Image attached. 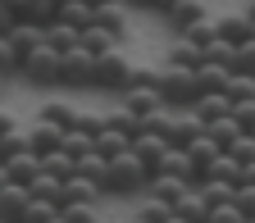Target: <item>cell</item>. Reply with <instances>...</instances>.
Listing matches in <instances>:
<instances>
[{"mask_svg":"<svg viewBox=\"0 0 255 223\" xmlns=\"http://www.w3.org/2000/svg\"><path fill=\"white\" fill-rule=\"evenodd\" d=\"M59 55H64L59 46L41 41L37 50L18 64V78H23L27 87H59Z\"/></svg>","mask_w":255,"mask_h":223,"instance_id":"2","label":"cell"},{"mask_svg":"<svg viewBox=\"0 0 255 223\" xmlns=\"http://www.w3.org/2000/svg\"><path fill=\"white\" fill-rule=\"evenodd\" d=\"M159 91H164L169 105H191L201 96L196 69H187V64H159Z\"/></svg>","mask_w":255,"mask_h":223,"instance_id":"4","label":"cell"},{"mask_svg":"<svg viewBox=\"0 0 255 223\" xmlns=\"http://www.w3.org/2000/svg\"><path fill=\"white\" fill-rule=\"evenodd\" d=\"M59 141H64V127H59L55 118H41V114H37V118H32V123H27V146H32V150H37V155H46V150H55Z\"/></svg>","mask_w":255,"mask_h":223,"instance_id":"6","label":"cell"},{"mask_svg":"<svg viewBox=\"0 0 255 223\" xmlns=\"http://www.w3.org/2000/svg\"><path fill=\"white\" fill-rule=\"evenodd\" d=\"M128 82H132V59H128L119 46L114 50H105V55H96V73H91V87L96 91H123Z\"/></svg>","mask_w":255,"mask_h":223,"instance_id":"3","label":"cell"},{"mask_svg":"<svg viewBox=\"0 0 255 223\" xmlns=\"http://www.w3.org/2000/svg\"><path fill=\"white\" fill-rule=\"evenodd\" d=\"M14 23H18V9H14V5H5V0H0V32H9Z\"/></svg>","mask_w":255,"mask_h":223,"instance_id":"24","label":"cell"},{"mask_svg":"<svg viewBox=\"0 0 255 223\" xmlns=\"http://www.w3.org/2000/svg\"><path fill=\"white\" fill-rule=\"evenodd\" d=\"M214 32L223 41H246L251 37V18H246V9H233V14H214Z\"/></svg>","mask_w":255,"mask_h":223,"instance_id":"10","label":"cell"},{"mask_svg":"<svg viewBox=\"0 0 255 223\" xmlns=\"http://www.w3.org/2000/svg\"><path fill=\"white\" fill-rule=\"evenodd\" d=\"M82 46H87L91 55H105V50L123 46V37H119L114 27H105V23H91V27H82Z\"/></svg>","mask_w":255,"mask_h":223,"instance_id":"12","label":"cell"},{"mask_svg":"<svg viewBox=\"0 0 255 223\" xmlns=\"http://www.w3.org/2000/svg\"><path fill=\"white\" fill-rule=\"evenodd\" d=\"M123 5H132V9H146V5H150V0H123Z\"/></svg>","mask_w":255,"mask_h":223,"instance_id":"26","label":"cell"},{"mask_svg":"<svg viewBox=\"0 0 255 223\" xmlns=\"http://www.w3.org/2000/svg\"><path fill=\"white\" fill-rule=\"evenodd\" d=\"M146 164H141V155L128 146L119 155H110V169H105V196H141L146 191Z\"/></svg>","mask_w":255,"mask_h":223,"instance_id":"1","label":"cell"},{"mask_svg":"<svg viewBox=\"0 0 255 223\" xmlns=\"http://www.w3.org/2000/svg\"><path fill=\"white\" fill-rule=\"evenodd\" d=\"M5 82H9V73H5V69H0V91H5Z\"/></svg>","mask_w":255,"mask_h":223,"instance_id":"27","label":"cell"},{"mask_svg":"<svg viewBox=\"0 0 255 223\" xmlns=\"http://www.w3.org/2000/svg\"><path fill=\"white\" fill-rule=\"evenodd\" d=\"M233 73L255 78V37H246V41H237V46H233Z\"/></svg>","mask_w":255,"mask_h":223,"instance_id":"19","label":"cell"},{"mask_svg":"<svg viewBox=\"0 0 255 223\" xmlns=\"http://www.w3.org/2000/svg\"><path fill=\"white\" fill-rule=\"evenodd\" d=\"M191 110L201 114V123H210V118H219V114H233V96H228V91H201L196 101H191Z\"/></svg>","mask_w":255,"mask_h":223,"instance_id":"11","label":"cell"},{"mask_svg":"<svg viewBox=\"0 0 255 223\" xmlns=\"http://www.w3.org/2000/svg\"><path fill=\"white\" fill-rule=\"evenodd\" d=\"M18 18L37 23V27H50V23L59 18V0H27V5L18 9Z\"/></svg>","mask_w":255,"mask_h":223,"instance_id":"16","label":"cell"},{"mask_svg":"<svg viewBox=\"0 0 255 223\" xmlns=\"http://www.w3.org/2000/svg\"><path fill=\"white\" fill-rule=\"evenodd\" d=\"M205 132L219 141V150H228V146H233V141L246 132V127L237 123V114H219V118H210V123H205Z\"/></svg>","mask_w":255,"mask_h":223,"instance_id":"13","label":"cell"},{"mask_svg":"<svg viewBox=\"0 0 255 223\" xmlns=\"http://www.w3.org/2000/svg\"><path fill=\"white\" fill-rule=\"evenodd\" d=\"M169 5H178V0H150V5H146V9H150V14H164Z\"/></svg>","mask_w":255,"mask_h":223,"instance_id":"25","label":"cell"},{"mask_svg":"<svg viewBox=\"0 0 255 223\" xmlns=\"http://www.w3.org/2000/svg\"><path fill=\"white\" fill-rule=\"evenodd\" d=\"M91 5H114V0H91Z\"/></svg>","mask_w":255,"mask_h":223,"instance_id":"29","label":"cell"},{"mask_svg":"<svg viewBox=\"0 0 255 223\" xmlns=\"http://www.w3.org/2000/svg\"><path fill=\"white\" fill-rule=\"evenodd\" d=\"M205 14H210V9H205V0H178V5H169L159 18H164L173 32H182V27H191V23L205 18Z\"/></svg>","mask_w":255,"mask_h":223,"instance_id":"8","label":"cell"},{"mask_svg":"<svg viewBox=\"0 0 255 223\" xmlns=\"http://www.w3.org/2000/svg\"><path fill=\"white\" fill-rule=\"evenodd\" d=\"M46 41H50V46H59V50H69V46H78V41H82V27H73V23L55 18V23L46 27Z\"/></svg>","mask_w":255,"mask_h":223,"instance_id":"17","label":"cell"},{"mask_svg":"<svg viewBox=\"0 0 255 223\" xmlns=\"http://www.w3.org/2000/svg\"><path fill=\"white\" fill-rule=\"evenodd\" d=\"M23 219H59V201H50V196H27V210H23Z\"/></svg>","mask_w":255,"mask_h":223,"instance_id":"21","label":"cell"},{"mask_svg":"<svg viewBox=\"0 0 255 223\" xmlns=\"http://www.w3.org/2000/svg\"><path fill=\"white\" fill-rule=\"evenodd\" d=\"M251 137H255V127H251Z\"/></svg>","mask_w":255,"mask_h":223,"instance_id":"30","label":"cell"},{"mask_svg":"<svg viewBox=\"0 0 255 223\" xmlns=\"http://www.w3.org/2000/svg\"><path fill=\"white\" fill-rule=\"evenodd\" d=\"M237 210H242V223L255 219V182H237Z\"/></svg>","mask_w":255,"mask_h":223,"instance_id":"22","label":"cell"},{"mask_svg":"<svg viewBox=\"0 0 255 223\" xmlns=\"http://www.w3.org/2000/svg\"><path fill=\"white\" fill-rule=\"evenodd\" d=\"M137 219H169V223H173V205H169V201H159V196H150V191H141V201H137Z\"/></svg>","mask_w":255,"mask_h":223,"instance_id":"18","label":"cell"},{"mask_svg":"<svg viewBox=\"0 0 255 223\" xmlns=\"http://www.w3.org/2000/svg\"><path fill=\"white\" fill-rule=\"evenodd\" d=\"M27 196L32 191L23 187V182H0V219H23V210H27Z\"/></svg>","mask_w":255,"mask_h":223,"instance_id":"9","label":"cell"},{"mask_svg":"<svg viewBox=\"0 0 255 223\" xmlns=\"http://www.w3.org/2000/svg\"><path fill=\"white\" fill-rule=\"evenodd\" d=\"M91 73H96V55L82 41L59 55V87H91Z\"/></svg>","mask_w":255,"mask_h":223,"instance_id":"5","label":"cell"},{"mask_svg":"<svg viewBox=\"0 0 255 223\" xmlns=\"http://www.w3.org/2000/svg\"><path fill=\"white\" fill-rule=\"evenodd\" d=\"M5 173L14 178V182H32V178H37L41 173V155L37 150H32V146H23V150H14V155H5Z\"/></svg>","mask_w":255,"mask_h":223,"instance_id":"7","label":"cell"},{"mask_svg":"<svg viewBox=\"0 0 255 223\" xmlns=\"http://www.w3.org/2000/svg\"><path fill=\"white\" fill-rule=\"evenodd\" d=\"M233 78V69L228 64H219V59H201L196 64V82H201V91H223V82Z\"/></svg>","mask_w":255,"mask_h":223,"instance_id":"14","label":"cell"},{"mask_svg":"<svg viewBox=\"0 0 255 223\" xmlns=\"http://www.w3.org/2000/svg\"><path fill=\"white\" fill-rule=\"evenodd\" d=\"M201 59H205V50L191 41V37H173V46H169V55H164V64H187V69H196Z\"/></svg>","mask_w":255,"mask_h":223,"instance_id":"15","label":"cell"},{"mask_svg":"<svg viewBox=\"0 0 255 223\" xmlns=\"http://www.w3.org/2000/svg\"><path fill=\"white\" fill-rule=\"evenodd\" d=\"M37 114H41V118H55L59 127H73V118H78V105H69V101H46Z\"/></svg>","mask_w":255,"mask_h":223,"instance_id":"20","label":"cell"},{"mask_svg":"<svg viewBox=\"0 0 255 223\" xmlns=\"http://www.w3.org/2000/svg\"><path fill=\"white\" fill-rule=\"evenodd\" d=\"M0 69H5L9 78H18V50H14V41L0 32Z\"/></svg>","mask_w":255,"mask_h":223,"instance_id":"23","label":"cell"},{"mask_svg":"<svg viewBox=\"0 0 255 223\" xmlns=\"http://www.w3.org/2000/svg\"><path fill=\"white\" fill-rule=\"evenodd\" d=\"M5 5H14V9H23V5H27V0H5Z\"/></svg>","mask_w":255,"mask_h":223,"instance_id":"28","label":"cell"}]
</instances>
